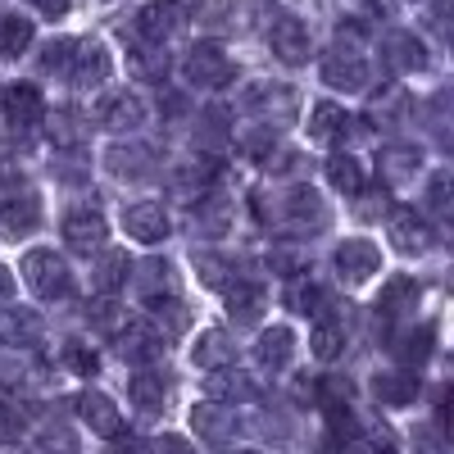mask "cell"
Listing matches in <instances>:
<instances>
[{
	"label": "cell",
	"instance_id": "cell-1",
	"mask_svg": "<svg viewBox=\"0 0 454 454\" xmlns=\"http://www.w3.org/2000/svg\"><path fill=\"white\" fill-rule=\"evenodd\" d=\"M23 282L42 300H64L73 291V273L55 250H27L23 254Z\"/></svg>",
	"mask_w": 454,
	"mask_h": 454
},
{
	"label": "cell",
	"instance_id": "cell-2",
	"mask_svg": "<svg viewBox=\"0 0 454 454\" xmlns=\"http://www.w3.org/2000/svg\"><path fill=\"white\" fill-rule=\"evenodd\" d=\"M36 223H42V200H36L32 186H23L14 177L0 182V227L14 232V237H23V232H32Z\"/></svg>",
	"mask_w": 454,
	"mask_h": 454
},
{
	"label": "cell",
	"instance_id": "cell-3",
	"mask_svg": "<svg viewBox=\"0 0 454 454\" xmlns=\"http://www.w3.org/2000/svg\"><path fill=\"white\" fill-rule=\"evenodd\" d=\"M282 218H286L291 232L309 237V232H323V227L332 223V209H327V200L314 192V186H291L286 200H282Z\"/></svg>",
	"mask_w": 454,
	"mask_h": 454
},
{
	"label": "cell",
	"instance_id": "cell-4",
	"mask_svg": "<svg viewBox=\"0 0 454 454\" xmlns=\"http://www.w3.org/2000/svg\"><path fill=\"white\" fill-rule=\"evenodd\" d=\"M237 78V64L227 59L218 46H196L192 55H186V82L200 87V91H218Z\"/></svg>",
	"mask_w": 454,
	"mask_h": 454
},
{
	"label": "cell",
	"instance_id": "cell-5",
	"mask_svg": "<svg viewBox=\"0 0 454 454\" xmlns=\"http://www.w3.org/2000/svg\"><path fill=\"white\" fill-rule=\"evenodd\" d=\"M377 269H382V254H377L372 241L350 237V241L336 246V273H340V282H346V286H364Z\"/></svg>",
	"mask_w": 454,
	"mask_h": 454
},
{
	"label": "cell",
	"instance_id": "cell-6",
	"mask_svg": "<svg viewBox=\"0 0 454 454\" xmlns=\"http://www.w3.org/2000/svg\"><path fill=\"white\" fill-rule=\"evenodd\" d=\"M323 82L336 91H364L368 87V64L355 46H332V55H323Z\"/></svg>",
	"mask_w": 454,
	"mask_h": 454
},
{
	"label": "cell",
	"instance_id": "cell-7",
	"mask_svg": "<svg viewBox=\"0 0 454 454\" xmlns=\"http://www.w3.org/2000/svg\"><path fill=\"white\" fill-rule=\"evenodd\" d=\"M182 5L177 0H150V5L137 14V32L145 36L150 46H160L164 51V42H173V36L182 32Z\"/></svg>",
	"mask_w": 454,
	"mask_h": 454
},
{
	"label": "cell",
	"instance_id": "cell-8",
	"mask_svg": "<svg viewBox=\"0 0 454 454\" xmlns=\"http://www.w3.org/2000/svg\"><path fill=\"white\" fill-rule=\"evenodd\" d=\"M246 105L259 114L263 123H291L295 109H300V96H295V87H286V82H259V87L246 96Z\"/></svg>",
	"mask_w": 454,
	"mask_h": 454
},
{
	"label": "cell",
	"instance_id": "cell-9",
	"mask_svg": "<svg viewBox=\"0 0 454 454\" xmlns=\"http://www.w3.org/2000/svg\"><path fill=\"white\" fill-rule=\"evenodd\" d=\"M269 46L282 64H305L309 59V27L291 14H278L269 27Z\"/></svg>",
	"mask_w": 454,
	"mask_h": 454
},
{
	"label": "cell",
	"instance_id": "cell-10",
	"mask_svg": "<svg viewBox=\"0 0 454 454\" xmlns=\"http://www.w3.org/2000/svg\"><path fill=\"white\" fill-rule=\"evenodd\" d=\"M164 336L150 327V323H128L123 332H119V355L128 359V364H160L164 359Z\"/></svg>",
	"mask_w": 454,
	"mask_h": 454
},
{
	"label": "cell",
	"instance_id": "cell-11",
	"mask_svg": "<svg viewBox=\"0 0 454 454\" xmlns=\"http://www.w3.org/2000/svg\"><path fill=\"white\" fill-rule=\"evenodd\" d=\"M192 427L200 432V441L227 445V441L237 436V409H232V404H218V400L196 404V409H192Z\"/></svg>",
	"mask_w": 454,
	"mask_h": 454
},
{
	"label": "cell",
	"instance_id": "cell-12",
	"mask_svg": "<svg viewBox=\"0 0 454 454\" xmlns=\"http://www.w3.org/2000/svg\"><path fill=\"white\" fill-rule=\"evenodd\" d=\"M382 59H387L391 73H419V68H427V46L413 32L395 27V32L382 36Z\"/></svg>",
	"mask_w": 454,
	"mask_h": 454
},
{
	"label": "cell",
	"instance_id": "cell-13",
	"mask_svg": "<svg viewBox=\"0 0 454 454\" xmlns=\"http://www.w3.org/2000/svg\"><path fill=\"white\" fill-rule=\"evenodd\" d=\"M0 105H5L10 123H14V132H32L36 123H42V114H46V105H42V91H36L32 82H14V87H5Z\"/></svg>",
	"mask_w": 454,
	"mask_h": 454
},
{
	"label": "cell",
	"instance_id": "cell-14",
	"mask_svg": "<svg viewBox=\"0 0 454 454\" xmlns=\"http://www.w3.org/2000/svg\"><path fill=\"white\" fill-rule=\"evenodd\" d=\"M105 164H109V173L114 177H123V182H141V177H150V173H155V150H150V145H109L105 150Z\"/></svg>",
	"mask_w": 454,
	"mask_h": 454
},
{
	"label": "cell",
	"instance_id": "cell-15",
	"mask_svg": "<svg viewBox=\"0 0 454 454\" xmlns=\"http://www.w3.org/2000/svg\"><path fill=\"white\" fill-rule=\"evenodd\" d=\"M419 168H423V150L419 145L395 141V145H382V155H377V173H382L387 186L413 182V177H419Z\"/></svg>",
	"mask_w": 454,
	"mask_h": 454
},
{
	"label": "cell",
	"instance_id": "cell-16",
	"mask_svg": "<svg viewBox=\"0 0 454 454\" xmlns=\"http://www.w3.org/2000/svg\"><path fill=\"white\" fill-rule=\"evenodd\" d=\"M123 227H128V237H137L141 246H160L168 237V214L155 200H141V205H132L123 214Z\"/></svg>",
	"mask_w": 454,
	"mask_h": 454
},
{
	"label": "cell",
	"instance_id": "cell-17",
	"mask_svg": "<svg viewBox=\"0 0 454 454\" xmlns=\"http://www.w3.org/2000/svg\"><path fill=\"white\" fill-rule=\"evenodd\" d=\"M387 227H391V241L400 254H423L432 246V227L419 218V209H391Z\"/></svg>",
	"mask_w": 454,
	"mask_h": 454
},
{
	"label": "cell",
	"instance_id": "cell-18",
	"mask_svg": "<svg viewBox=\"0 0 454 454\" xmlns=\"http://www.w3.org/2000/svg\"><path fill=\"white\" fill-rule=\"evenodd\" d=\"M96 119H100V128H109V132H132V128H141V119H145V105H141L132 91H114V96L100 100Z\"/></svg>",
	"mask_w": 454,
	"mask_h": 454
},
{
	"label": "cell",
	"instance_id": "cell-19",
	"mask_svg": "<svg viewBox=\"0 0 454 454\" xmlns=\"http://www.w3.org/2000/svg\"><path fill=\"white\" fill-rule=\"evenodd\" d=\"M105 237H109V227H105V218H100L96 209H73V214L64 218V241H68L73 250L91 254V250L105 246Z\"/></svg>",
	"mask_w": 454,
	"mask_h": 454
},
{
	"label": "cell",
	"instance_id": "cell-20",
	"mask_svg": "<svg viewBox=\"0 0 454 454\" xmlns=\"http://www.w3.org/2000/svg\"><path fill=\"white\" fill-rule=\"evenodd\" d=\"M73 404H78V413L87 419V427H91V432H100V436H119V432H123L119 404H114L105 391H82Z\"/></svg>",
	"mask_w": 454,
	"mask_h": 454
},
{
	"label": "cell",
	"instance_id": "cell-21",
	"mask_svg": "<svg viewBox=\"0 0 454 454\" xmlns=\"http://www.w3.org/2000/svg\"><path fill=\"white\" fill-rule=\"evenodd\" d=\"M192 359H196V368H205V372H223V368L237 364V346H232V336H227V332L209 327V332H200V340L192 346Z\"/></svg>",
	"mask_w": 454,
	"mask_h": 454
},
{
	"label": "cell",
	"instance_id": "cell-22",
	"mask_svg": "<svg viewBox=\"0 0 454 454\" xmlns=\"http://www.w3.org/2000/svg\"><path fill=\"white\" fill-rule=\"evenodd\" d=\"M109 51L100 46V42H82L78 51H73V64H68V73H73V82L78 87H100L105 78H109Z\"/></svg>",
	"mask_w": 454,
	"mask_h": 454
},
{
	"label": "cell",
	"instance_id": "cell-23",
	"mask_svg": "<svg viewBox=\"0 0 454 454\" xmlns=\"http://www.w3.org/2000/svg\"><path fill=\"white\" fill-rule=\"evenodd\" d=\"M419 391H423V382H419V372H413V368H404V372H377V382H372V395L382 404H391V409L413 404Z\"/></svg>",
	"mask_w": 454,
	"mask_h": 454
},
{
	"label": "cell",
	"instance_id": "cell-24",
	"mask_svg": "<svg viewBox=\"0 0 454 454\" xmlns=\"http://www.w3.org/2000/svg\"><path fill=\"white\" fill-rule=\"evenodd\" d=\"M254 355H259V364L269 368V372H282L291 364V355H295V332L291 327H269V332L259 336Z\"/></svg>",
	"mask_w": 454,
	"mask_h": 454
},
{
	"label": "cell",
	"instance_id": "cell-25",
	"mask_svg": "<svg viewBox=\"0 0 454 454\" xmlns=\"http://www.w3.org/2000/svg\"><path fill=\"white\" fill-rule=\"evenodd\" d=\"M346 132H350L346 109H340V105H332V100L314 105V114H309V137H314V141L332 145V141H346Z\"/></svg>",
	"mask_w": 454,
	"mask_h": 454
},
{
	"label": "cell",
	"instance_id": "cell-26",
	"mask_svg": "<svg viewBox=\"0 0 454 454\" xmlns=\"http://www.w3.org/2000/svg\"><path fill=\"white\" fill-rule=\"evenodd\" d=\"M404 309H419V282L413 278H391L377 295V314L382 318H400Z\"/></svg>",
	"mask_w": 454,
	"mask_h": 454
},
{
	"label": "cell",
	"instance_id": "cell-27",
	"mask_svg": "<svg viewBox=\"0 0 454 454\" xmlns=\"http://www.w3.org/2000/svg\"><path fill=\"white\" fill-rule=\"evenodd\" d=\"M128 273H132V259H128L123 250H105V254L96 259V269H91V282H96V291L114 295V291L128 282Z\"/></svg>",
	"mask_w": 454,
	"mask_h": 454
},
{
	"label": "cell",
	"instance_id": "cell-28",
	"mask_svg": "<svg viewBox=\"0 0 454 454\" xmlns=\"http://www.w3.org/2000/svg\"><path fill=\"white\" fill-rule=\"evenodd\" d=\"M128 395H132V404H141V409H164L168 404V377L164 372H137L132 382H128Z\"/></svg>",
	"mask_w": 454,
	"mask_h": 454
},
{
	"label": "cell",
	"instance_id": "cell-29",
	"mask_svg": "<svg viewBox=\"0 0 454 454\" xmlns=\"http://www.w3.org/2000/svg\"><path fill=\"white\" fill-rule=\"evenodd\" d=\"M327 182L340 196H364V164L355 155H332L327 160Z\"/></svg>",
	"mask_w": 454,
	"mask_h": 454
},
{
	"label": "cell",
	"instance_id": "cell-30",
	"mask_svg": "<svg viewBox=\"0 0 454 454\" xmlns=\"http://www.w3.org/2000/svg\"><path fill=\"white\" fill-rule=\"evenodd\" d=\"M237 0H196V23L205 32H237Z\"/></svg>",
	"mask_w": 454,
	"mask_h": 454
},
{
	"label": "cell",
	"instance_id": "cell-31",
	"mask_svg": "<svg viewBox=\"0 0 454 454\" xmlns=\"http://www.w3.org/2000/svg\"><path fill=\"white\" fill-rule=\"evenodd\" d=\"M32 46V19L0 14V59H14Z\"/></svg>",
	"mask_w": 454,
	"mask_h": 454
},
{
	"label": "cell",
	"instance_id": "cell-32",
	"mask_svg": "<svg viewBox=\"0 0 454 454\" xmlns=\"http://www.w3.org/2000/svg\"><path fill=\"white\" fill-rule=\"evenodd\" d=\"M227 223H232V205L223 196H200V209H196V232L200 237H223Z\"/></svg>",
	"mask_w": 454,
	"mask_h": 454
},
{
	"label": "cell",
	"instance_id": "cell-33",
	"mask_svg": "<svg viewBox=\"0 0 454 454\" xmlns=\"http://www.w3.org/2000/svg\"><path fill=\"white\" fill-rule=\"evenodd\" d=\"M409 114V91L404 87H382L372 96V105H368V119L372 123H400Z\"/></svg>",
	"mask_w": 454,
	"mask_h": 454
},
{
	"label": "cell",
	"instance_id": "cell-34",
	"mask_svg": "<svg viewBox=\"0 0 454 454\" xmlns=\"http://www.w3.org/2000/svg\"><path fill=\"white\" fill-rule=\"evenodd\" d=\"M259 309H263V291H259V286H250V282L227 286V314H232L241 327H246V323H254V318H259Z\"/></svg>",
	"mask_w": 454,
	"mask_h": 454
},
{
	"label": "cell",
	"instance_id": "cell-35",
	"mask_svg": "<svg viewBox=\"0 0 454 454\" xmlns=\"http://www.w3.org/2000/svg\"><path fill=\"white\" fill-rule=\"evenodd\" d=\"M150 318H155L150 327H155L164 340H168V336H182V332H186V323H192V318H186V309L177 305V300H160V295H150Z\"/></svg>",
	"mask_w": 454,
	"mask_h": 454
},
{
	"label": "cell",
	"instance_id": "cell-36",
	"mask_svg": "<svg viewBox=\"0 0 454 454\" xmlns=\"http://www.w3.org/2000/svg\"><path fill=\"white\" fill-rule=\"evenodd\" d=\"M309 350L327 364V359H336L340 350H346V327L340 323H332V318H318V327L309 332Z\"/></svg>",
	"mask_w": 454,
	"mask_h": 454
},
{
	"label": "cell",
	"instance_id": "cell-37",
	"mask_svg": "<svg viewBox=\"0 0 454 454\" xmlns=\"http://www.w3.org/2000/svg\"><path fill=\"white\" fill-rule=\"evenodd\" d=\"M209 395H214L218 404H227V400H250V395H254V387H250V377H246V372L223 368V372H214V377H209Z\"/></svg>",
	"mask_w": 454,
	"mask_h": 454
},
{
	"label": "cell",
	"instance_id": "cell-38",
	"mask_svg": "<svg viewBox=\"0 0 454 454\" xmlns=\"http://www.w3.org/2000/svg\"><path fill=\"white\" fill-rule=\"evenodd\" d=\"M128 68L137 73V78H145V82H160L168 73V59H164L160 46H132L128 51Z\"/></svg>",
	"mask_w": 454,
	"mask_h": 454
},
{
	"label": "cell",
	"instance_id": "cell-39",
	"mask_svg": "<svg viewBox=\"0 0 454 454\" xmlns=\"http://www.w3.org/2000/svg\"><path fill=\"white\" fill-rule=\"evenodd\" d=\"M36 450L42 454H78V436H73L64 423H46L42 436H36Z\"/></svg>",
	"mask_w": 454,
	"mask_h": 454
},
{
	"label": "cell",
	"instance_id": "cell-40",
	"mask_svg": "<svg viewBox=\"0 0 454 454\" xmlns=\"http://www.w3.org/2000/svg\"><path fill=\"white\" fill-rule=\"evenodd\" d=\"M51 141H55V145H64V150H78V145H82V128H78V114H68V109L51 114Z\"/></svg>",
	"mask_w": 454,
	"mask_h": 454
},
{
	"label": "cell",
	"instance_id": "cell-41",
	"mask_svg": "<svg viewBox=\"0 0 454 454\" xmlns=\"http://www.w3.org/2000/svg\"><path fill=\"white\" fill-rule=\"evenodd\" d=\"M432 340H436V327H432V323H427L423 332H409V336H404V346H400V359H404L409 368L427 364V355H432Z\"/></svg>",
	"mask_w": 454,
	"mask_h": 454
},
{
	"label": "cell",
	"instance_id": "cell-42",
	"mask_svg": "<svg viewBox=\"0 0 454 454\" xmlns=\"http://www.w3.org/2000/svg\"><path fill=\"white\" fill-rule=\"evenodd\" d=\"M291 309H295V314H314V318H323V309H327V295H323V286H314V282H300V286L291 291Z\"/></svg>",
	"mask_w": 454,
	"mask_h": 454
},
{
	"label": "cell",
	"instance_id": "cell-43",
	"mask_svg": "<svg viewBox=\"0 0 454 454\" xmlns=\"http://www.w3.org/2000/svg\"><path fill=\"white\" fill-rule=\"evenodd\" d=\"M23 427H27L23 404H19V400H10V395H0V441H19V436H23Z\"/></svg>",
	"mask_w": 454,
	"mask_h": 454
},
{
	"label": "cell",
	"instance_id": "cell-44",
	"mask_svg": "<svg viewBox=\"0 0 454 454\" xmlns=\"http://www.w3.org/2000/svg\"><path fill=\"white\" fill-rule=\"evenodd\" d=\"M73 51H78V42H68V36H59V42H46V51H42V68H46V73H68Z\"/></svg>",
	"mask_w": 454,
	"mask_h": 454
},
{
	"label": "cell",
	"instance_id": "cell-45",
	"mask_svg": "<svg viewBox=\"0 0 454 454\" xmlns=\"http://www.w3.org/2000/svg\"><path fill=\"white\" fill-rule=\"evenodd\" d=\"M196 269H200V278H205V286H227V273H232V263L227 259H218V254H200L196 250Z\"/></svg>",
	"mask_w": 454,
	"mask_h": 454
},
{
	"label": "cell",
	"instance_id": "cell-46",
	"mask_svg": "<svg viewBox=\"0 0 454 454\" xmlns=\"http://www.w3.org/2000/svg\"><path fill=\"white\" fill-rule=\"evenodd\" d=\"M36 332H42V323H36L32 314H10L5 318V336L14 340V346H32Z\"/></svg>",
	"mask_w": 454,
	"mask_h": 454
},
{
	"label": "cell",
	"instance_id": "cell-47",
	"mask_svg": "<svg viewBox=\"0 0 454 454\" xmlns=\"http://www.w3.org/2000/svg\"><path fill=\"white\" fill-rule=\"evenodd\" d=\"M450 186H454V177H450V168H441V173L432 177V186H427L432 214H450Z\"/></svg>",
	"mask_w": 454,
	"mask_h": 454
},
{
	"label": "cell",
	"instance_id": "cell-48",
	"mask_svg": "<svg viewBox=\"0 0 454 454\" xmlns=\"http://www.w3.org/2000/svg\"><path fill=\"white\" fill-rule=\"evenodd\" d=\"M269 263H273V273H282V278H295V273H305V254H300V250H273L269 254Z\"/></svg>",
	"mask_w": 454,
	"mask_h": 454
},
{
	"label": "cell",
	"instance_id": "cell-49",
	"mask_svg": "<svg viewBox=\"0 0 454 454\" xmlns=\"http://www.w3.org/2000/svg\"><path fill=\"white\" fill-rule=\"evenodd\" d=\"M364 436H368V445H372L377 454H395V432H391V427L377 423V427H368Z\"/></svg>",
	"mask_w": 454,
	"mask_h": 454
},
{
	"label": "cell",
	"instance_id": "cell-50",
	"mask_svg": "<svg viewBox=\"0 0 454 454\" xmlns=\"http://www.w3.org/2000/svg\"><path fill=\"white\" fill-rule=\"evenodd\" d=\"M68 368H73V372H82V377H91L100 364H96V355H91V350H82V346H68Z\"/></svg>",
	"mask_w": 454,
	"mask_h": 454
},
{
	"label": "cell",
	"instance_id": "cell-51",
	"mask_svg": "<svg viewBox=\"0 0 454 454\" xmlns=\"http://www.w3.org/2000/svg\"><path fill=\"white\" fill-rule=\"evenodd\" d=\"M145 454H192V445H186L182 436H160V441H150Z\"/></svg>",
	"mask_w": 454,
	"mask_h": 454
},
{
	"label": "cell",
	"instance_id": "cell-52",
	"mask_svg": "<svg viewBox=\"0 0 454 454\" xmlns=\"http://www.w3.org/2000/svg\"><path fill=\"white\" fill-rule=\"evenodd\" d=\"M55 164H59L55 173H59L64 182H82V177L91 173V168H82V160H78V155H64V160H55Z\"/></svg>",
	"mask_w": 454,
	"mask_h": 454
},
{
	"label": "cell",
	"instance_id": "cell-53",
	"mask_svg": "<svg viewBox=\"0 0 454 454\" xmlns=\"http://www.w3.org/2000/svg\"><path fill=\"white\" fill-rule=\"evenodd\" d=\"M419 450L423 454H445V436L436 427H419Z\"/></svg>",
	"mask_w": 454,
	"mask_h": 454
},
{
	"label": "cell",
	"instance_id": "cell-54",
	"mask_svg": "<svg viewBox=\"0 0 454 454\" xmlns=\"http://www.w3.org/2000/svg\"><path fill=\"white\" fill-rule=\"evenodd\" d=\"M32 5L42 10V14H51V19H59V14H68V5H73V0H32Z\"/></svg>",
	"mask_w": 454,
	"mask_h": 454
},
{
	"label": "cell",
	"instance_id": "cell-55",
	"mask_svg": "<svg viewBox=\"0 0 454 454\" xmlns=\"http://www.w3.org/2000/svg\"><path fill=\"white\" fill-rule=\"evenodd\" d=\"M10 295H14V273L0 263V300H10Z\"/></svg>",
	"mask_w": 454,
	"mask_h": 454
},
{
	"label": "cell",
	"instance_id": "cell-56",
	"mask_svg": "<svg viewBox=\"0 0 454 454\" xmlns=\"http://www.w3.org/2000/svg\"><path fill=\"white\" fill-rule=\"evenodd\" d=\"M232 454H259V450H232Z\"/></svg>",
	"mask_w": 454,
	"mask_h": 454
}]
</instances>
